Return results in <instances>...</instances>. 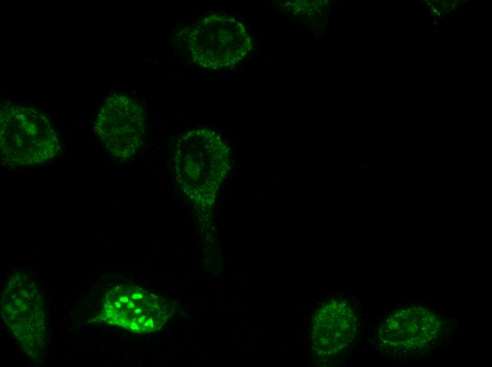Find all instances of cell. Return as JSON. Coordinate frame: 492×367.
Instances as JSON below:
<instances>
[{"mask_svg":"<svg viewBox=\"0 0 492 367\" xmlns=\"http://www.w3.org/2000/svg\"><path fill=\"white\" fill-rule=\"evenodd\" d=\"M230 149L216 131L198 127L177 140L174 154L176 181L196 206L209 208L229 168Z\"/></svg>","mask_w":492,"mask_h":367,"instance_id":"cell-1","label":"cell"},{"mask_svg":"<svg viewBox=\"0 0 492 367\" xmlns=\"http://www.w3.org/2000/svg\"><path fill=\"white\" fill-rule=\"evenodd\" d=\"M1 160L8 167L28 166L53 158L59 137L46 115L33 107L1 105Z\"/></svg>","mask_w":492,"mask_h":367,"instance_id":"cell-2","label":"cell"},{"mask_svg":"<svg viewBox=\"0 0 492 367\" xmlns=\"http://www.w3.org/2000/svg\"><path fill=\"white\" fill-rule=\"evenodd\" d=\"M192 61L209 69L233 68L252 49L253 41L245 25L222 14L204 16L189 28L185 37Z\"/></svg>","mask_w":492,"mask_h":367,"instance_id":"cell-3","label":"cell"},{"mask_svg":"<svg viewBox=\"0 0 492 367\" xmlns=\"http://www.w3.org/2000/svg\"><path fill=\"white\" fill-rule=\"evenodd\" d=\"M4 320L25 354L35 362L45 359L47 329L45 304L35 281L16 272L1 300Z\"/></svg>","mask_w":492,"mask_h":367,"instance_id":"cell-4","label":"cell"},{"mask_svg":"<svg viewBox=\"0 0 492 367\" xmlns=\"http://www.w3.org/2000/svg\"><path fill=\"white\" fill-rule=\"evenodd\" d=\"M167 299L134 285L118 284L105 292L100 314L93 320L134 333L160 330L174 313Z\"/></svg>","mask_w":492,"mask_h":367,"instance_id":"cell-5","label":"cell"},{"mask_svg":"<svg viewBox=\"0 0 492 367\" xmlns=\"http://www.w3.org/2000/svg\"><path fill=\"white\" fill-rule=\"evenodd\" d=\"M443 322L423 306H409L390 313L382 322L378 343L388 354L411 358L426 353L441 335Z\"/></svg>","mask_w":492,"mask_h":367,"instance_id":"cell-6","label":"cell"},{"mask_svg":"<svg viewBox=\"0 0 492 367\" xmlns=\"http://www.w3.org/2000/svg\"><path fill=\"white\" fill-rule=\"evenodd\" d=\"M146 119L142 107L123 94L109 96L101 106L95 130L107 150L116 159L132 157L143 145Z\"/></svg>","mask_w":492,"mask_h":367,"instance_id":"cell-7","label":"cell"},{"mask_svg":"<svg viewBox=\"0 0 492 367\" xmlns=\"http://www.w3.org/2000/svg\"><path fill=\"white\" fill-rule=\"evenodd\" d=\"M357 318L351 306L340 299L323 303L312 323V345L315 354L329 359L344 351L356 332Z\"/></svg>","mask_w":492,"mask_h":367,"instance_id":"cell-8","label":"cell"},{"mask_svg":"<svg viewBox=\"0 0 492 367\" xmlns=\"http://www.w3.org/2000/svg\"><path fill=\"white\" fill-rule=\"evenodd\" d=\"M430 33H431V34H440V30H430Z\"/></svg>","mask_w":492,"mask_h":367,"instance_id":"cell-9","label":"cell"}]
</instances>
